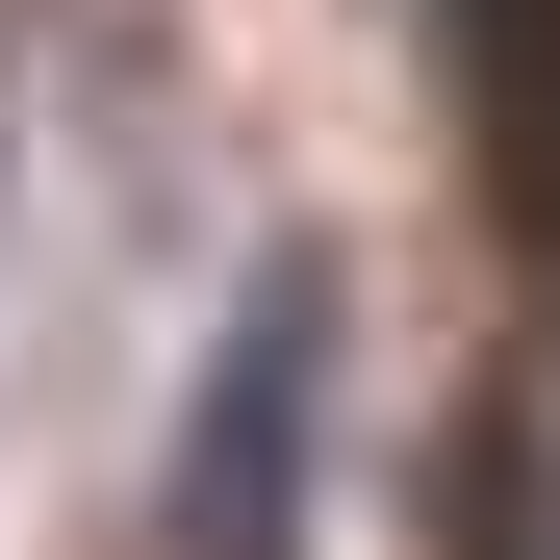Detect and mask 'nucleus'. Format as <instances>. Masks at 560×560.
<instances>
[{
  "label": "nucleus",
  "instance_id": "f257e3e1",
  "mask_svg": "<svg viewBox=\"0 0 560 560\" xmlns=\"http://www.w3.org/2000/svg\"><path fill=\"white\" fill-rule=\"evenodd\" d=\"M306 458H331V280L255 255L205 408H178V560H306Z\"/></svg>",
  "mask_w": 560,
  "mask_h": 560
}]
</instances>
